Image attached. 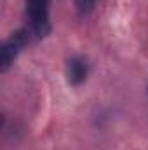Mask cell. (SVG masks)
<instances>
[{
	"label": "cell",
	"instance_id": "obj_1",
	"mask_svg": "<svg viewBox=\"0 0 148 150\" xmlns=\"http://www.w3.org/2000/svg\"><path fill=\"white\" fill-rule=\"evenodd\" d=\"M49 4L51 0H26V12H28L26 28L30 30L33 40H40L51 32Z\"/></svg>",
	"mask_w": 148,
	"mask_h": 150
},
{
	"label": "cell",
	"instance_id": "obj_4",
	"mask_svg": "<svg viewBox=\"0 0 148 150\" xmlns=\"http://www.w3.org/2000/svg\"><path fill=\"white\" fill-rule=\"evenodd\" d=\"M75 5H77V11L82 16H85V14L92 12V9L96 5V0H75Z\"/></svg>",
	"mask_w": 148,
	"mask_h": 150
},
{
	"label": "cell",
	"instance_id": "obj_3",
	"mask_svg": "<svg viewBox=\"0 0 148 150\" xmlns=\"http://www.w3.org/2000/svg\"><path fill=\"white\" fill-rule=\"evenodd\" d=\"M66 75L72 84H82L87 77V65L82 58H70L66 63Z\"/></svg>",
	"mask_w": 148,
	"mask_h": 150
},
{
	"label": "cell",
	"instance_id": "obj_2",
	"mask_svg": "<svg viewBox=\"0 0 148 150\" xmlns=\"http://www.w3.org/2000/svg\"><path fill=\"white\" fill-rule=\"evenodd\" d=\"M32 40H33V37H32V33L26 26L14 32L4 42V45L0 49V70H7L12 65V61L16 59V56L19 54V51Z\"/></svg>",
	"mask_w": 148,
	"mask_h": 150
}]
</instances>
